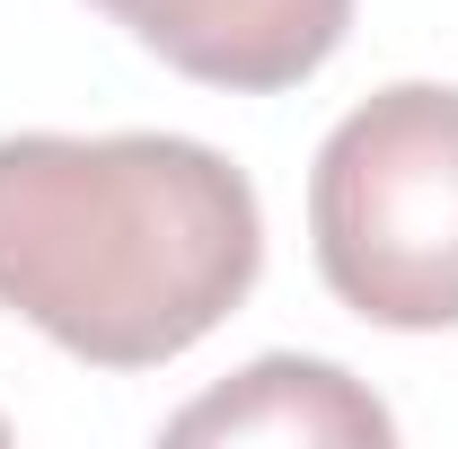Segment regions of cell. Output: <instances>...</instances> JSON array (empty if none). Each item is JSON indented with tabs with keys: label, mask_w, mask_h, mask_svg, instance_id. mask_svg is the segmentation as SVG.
Returning a JSON list of instances; mask_svg holds the SVG:
<instances>
[{
	"label": "cell",
	"mask_w": 458,
	"mask_h": 449,
	"mask_svg": "<svg viewBox=\"0 0 458 449\" xmlns=\"http://www.w3.org/2000/svg\"><path fill=\"white\" fill-rule=\"evenodd\" d=\"M265 274L238 159L185 132H9L0 309L89 370H159Z\"/></svg>",
	"instance_id": "obj_1"
},
{
	"label": "cell",
	"mask_w": 458,
	"mask_h": 449,
	"mask_svg": "<svg viewBox=\"0 0 458 449\" xmlns=\"http://www.w3.org/2000/svg\"><path fill=\"white\" fill-rule=\"evenodd\" d=\"M309 247L352 318L388 335L458 326V89L388 80L309 168Z\"/></svg>",
	"instance_id": "obj_2"
},
{
	"label": "cell",
	"mask_w": 458,
	"mask_h": 449,
	"mask_svg": "<svg viewBox=\"0 0 458 449\" xmlns=\"http://www.w3.org/2000/svg\"><path fill=\"white\" fill-rule=\"evenodd\" d=\"M106 9L132 45L203 80V89H300L309 71H327L352 27V0H89Z\"/></svg>",
	"instance_id": "obj_3"
},
{
	"label": "cell",
	"mask_w": 458,
	"mask_h": 449,
	"mask_svg": "<svg viewBox=\"0 0 458 449\" xmlns=\"http://www.w3.org/2000/svg\"><path fill=\"white\" fill-rule=\"evenodd\" d=\"M168 441H300V449H388L397 423L388 405L335 361L309 352H265L212 396H194L185 414H168Z\"/></svg>",
	"instance_id": "obj_4"
},
{
	"label": "cell",
	"mask_w": 458,
	"mask_h": 449,
	"mask_svg": "<svg viewBox=\"0 0 458 449\" xmlns=\"http://www.w3.org/2000/svg\"><path fill=\"white\" fill-rule=\"evenodd\" d=\"M0 432H9V423H0Z\"/></svg>",
	"instance_id": "obj_5"
}]
</instances>
